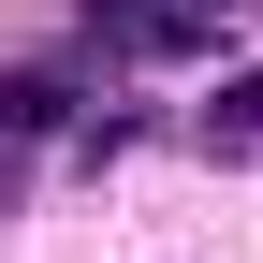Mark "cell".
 Returning <instances> with one entry per match:
<instances>
[{
  "label": "cell",
  "instance_id": "6da1fadb",
  "mask_svg": "<svg viewBox=\"0 0 263 263\" xmlns=\"http://www.w3.org/2000/svg\"><path fill=\"white\" fill-rule=\"evenodd\" d=\"M234 0H88V44L103 59H205Z\"/></svg>",
  "mask_w": 263,
  "mask_h": 263
},
{
  "label": "cell",
  "instance_id": "7a4b0ae2",
  "mask_svg": "<svg viewBox=\"0 0 263 263\" xmlns=\"http://www.w3.org/2000/svg\"><path fill=\"white\" fill-rule=\"evenodd\" d=\"M190 132H205L219 161H249V146H263V73H219V103L190 117Z\"/></svg>",
  "mask_w": 263,
  "mask_h": 263
}]
</instances>
